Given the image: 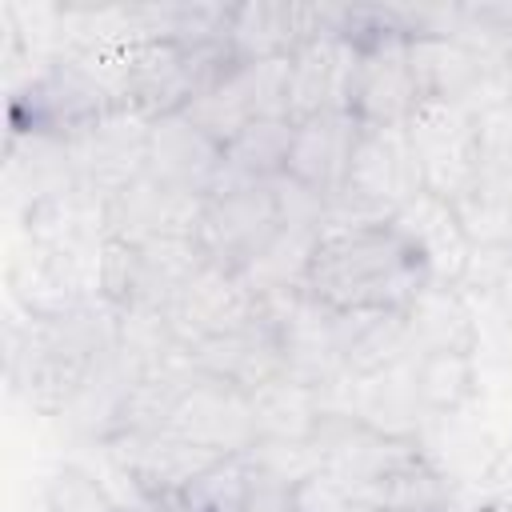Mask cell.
I'll list each match as a JSON object with an SVG mask.
<instances>
[{
	"label": "cell",
	"instance_id": "cell-5",
	"mask_svg": "<svg viewBox=\"0 0 512 512\" xmlns=\"http://www.w3.org/2000/svg\"><path fill=\"white\" fill-rule=\"evenodd\" d=\"M304 440L316 456V468L340 476L352 488V496L360 488L384 480L400 464L424 456L416 436L380 428V424H372L356 412H344V408H320V416L312 420Z\"/></svg>",
	"mask_w": 512,
	"mask_h": 512
},
{
	"label": "cell",
	"instance_id": "cell-8",
	"mask_svg": "<svg viewBox=\"0 0 512 512\" xmlns=\"http://www.w3.org/2000/svg\"><path fill=\"white\" fill-rule=\"evenodd\" d=\"M424 104L416 64L408 52V40H380L368 48H356L352 84H348V112L368 128H396L416 116Z\"/></svg>",
	"mask_w": 512,
	"mask_h": 512
},
{
	"label": "cell",
	"instance_id": "cell-3",
	"mask_svg": "<svg viewBox=\"0 0 512 512\" xmlns=\"http://www.w3.org/2000/svg\"><path fill=\"white\" fill-rule=\"evenodd\" d=\"M116 108L120 104L108 72L80 52L56 48L24 76V84H16L8 104V132L72 140Z\"/></svg>",
	"mask_w": 512,
	"mask_h": 512
},
{
	"label": "cell",
	"instance_id": "cell-11",
	"mask_svg": "<svg viewBox=\"0 0 512 512\" xmlns=\"http://www.w3.org/2000/svg\"><path fill=\"white\" fill-rule=\"evenodd\" d=\"M256 308H260V292H252V284L244 276H232V272L204 260L184 280V288L172 296V304L164 312V324H168V332L180 348H192L208 336L232 332Z\"/></svg>",
	"mask_w": 512,
	"mask_h": 512
},
{
	"label": "cell",
	"instance_id": "cell-22",
	"mask_svg": "<svg viewBox=\"0 0 512 512\" xmlns=\"http://www.w3.org/2000/svg\"><path fill=\"white\" fill-rule=\"evenodd\" d=\"M296 124L288 116L252 120L224 144V176L220 184H272L288 172V148H292ZM216 184V188H220Z\"/></svg>",
	"mask_w": 512,
	"mask_h": 512
},
{
	"label": "cell",
	"instance_id": "cell-28",
	"mask_svg": "<svg viewBox=\"0 0 512 512\" xmlns=\"http://www.w3.org/2000/svg\"><path fill=\"white\" fill-rule=\"evenodd\" d=\"M240 512H296V504H292V480H280V476L256 468L252 492H248V500H244Z\"/></svg>",
	"mask_w": 512,
	"mask_h": 512
},
{
	"label": "cell",
	"instance_id": "cell-9",
	"mask_svg": "<svg viewBox=\"0 0 512 512\" xmlns=\"http://www.w3.org/2000/svg\"><path fill=\"white\" fill-rule=\"evenodd\" d=\"M340 192H348L352 200H360L364 208H372L384 220H392L396 208H404L412 196L424 192V176H420V164H416L404 124H396V128L364 124L356 152H352L348 180Z\"/></svg>",
	"mask_w": 512,
	"mask_h": 512
},
{
	"label": "cell",
	"instance_id": "cell-4",
	"mask_svg": "<svg viewBox=\"0 0 512 512\" xmlns=\"http://www.w3.org/2000/svg\"><path fill=\"white\" fill-rule=\"evenodd\" d=\"M284 232V208L272 184H220L200 204L196 248L208 264L248 276Z\"/></svg>",
	"mask_w": 512,
	"mask_h": 512
},
{
	"label": "cell",
	"instance_id": "cell-24",
	"mask_svg": "<svg viewBox=\"0 0 512 512\" xmlns=\"http://www.w3.org/2000/svg\"><path fill=\"white\" fill-rule=\"evenodd\" d=\"M252 460L244 456H220L216 464H208L180 496L188 504V512H240L248 492H252Z\"/></svg>",
	"mask_w": 512,
	"mask_h": 512
},
{
	"label": "cell",
	"instance_id": "cell-19",
	"mask_svg": "<svg viewBox=\"0 0 512 512\" xmlns=\"http://www.w3.org/2000/svg\"><path fill=\"white\" fill-rule=\"evenodd\" d=\"M392 224L424 256L432 280H440V284L460 280V272L468 264V252H472V236H468L452 200H444L436 192H420L404 208L392 212Z\"/></svg>",
	"mask_w": 512,
	"mask_h": 512
},
{
	"label": "cell",
	"instance_id": "cell-18",
	"mask_svg": "<svg viewBox=\"0 0 512 512\" xmlns=\"http://www.w3.org/2000/svg\"><path fill=\"white\" fill-rule=\"evenodd\" d=\"M352 64H356V48L344 44L336 32L300 44L288 56V116L308 120L316 112L348 108Z\"/></svg>",
	"mask_w": 512,
	"mask_h": 512
},
{
	"label": "cell",
	"instance_id": "cell-23",
	"mask_svg": "<svg viewBox=\"0 0 512 512\" xmlns=\"http://www.w3.org/2000/svg\"><path fill=\"white\" fill-rule=\"evenodd\" d=\"M356 504L360 508H388V512H464L452 480L428 456H416V460L400 464L396 472H388L384 480L360 488Z\"/></svg>",
	"mask_w": 512,
	"mask_h": 512
},
{
	"label": "cell",
	"instance_id": "cell-26",
	"mask_svg": "<svg viewBox=\"0 0 512 512\" xmlns=\"http://www.w3.org/2000/svg\"><path fill=\"white\" fill-rule=\"evenodd\" d=\"M120 500L84 464H56L44 480V512H116Z\"/></svg>",
	"mask_w": 512,
	"mask_h": 512
},
{
	"label": "cell",
	"instance_id": "cell-14",
	"mask_svg": "<svg viewBox=\"0 0 512 512\" xmlns=\"http://www.w3.org/2000/svg\"><path fill=\"white\" fill-rule=\"evenodd\" d=\"M68 148H72L80 184L88 192H96L100 200H108L112 192H120L124 184L144 176V164H148V120L116 108L112 116H104L88 132L72 136Z\"/></svg>",
	"mask_w": 512,
	"mask_h": 512
},
{
	"label": "cell",
	"instance_id": "cell-2",
	"mask_svg": "<svg viewBox=\"0 0 512 512\" xmlns=\"http://www.w3.org/2000/svg\"><path fill=\"white\" fill-rule=\"evenodd\" d=\"M236 52L228 40H132L120 48L104 72L116 88V104L140 120H164L188 112L204 92H212L232 68Z\"/></svg>",
	"mask_w": 512,
	"mask_h": 512
},
{
	"label": "cell",
	"instance_id": "cell-20",
	"mask_svg": "<svg viewBox=\"0 0 512 512\" xmlns=\"http://www.w3.org/2000/svg\"><path fill=\"white\" fill-rule=\"evenodd\" d=\"M408 320V344L412 356L420 352H476V320H472V304L456 284H440L432 280L404 312Z\"/></svg>",
	"mask_w": 512,
	"mask_h": 512
},
{
	"label": "cell",
	"instance_id": "cell-10",
	"mask_svg": "<svg viewBox=\"0 0 512 512\" xmlns=\"http://www.w3.org/2000/svg\"><path fill=\"white\" fill-rule=\"evenodd\" d=\"M168 428L216 456H244L260 440L252 392H244L228 380L204 376V372L192 380V388L176 404Z\"/></svg>",
	"mask_w": 512,
	"mask_h": 512
},
{
	"label": "cell",
	"instance_id": "cell-12",
	"mask_svg": "<svg viewBox=\"0 0 512 512\" xmlns=\"http://www.w3.org/2000/svg\"><path fill=\"white\" fill-rule=\"evenodd\" d=\"M200 204L204 200H196L180 188H168L144 172L104 200V236L128 240V244L184 240V236H196Z\"/></svg>",
	"mask_w": 512,
	"mask_h": 512
},
{
	"label": "cell",
	"instance_id": "cell-32",
	"mask_svg": "<svg viewBox=\"0 0 512 512\" xmlns=\"http://www.w3.org/2000/svg\"><path fill=\"white\" fill-rule=\"evenodd\" d=\"M484 512H512V508H484Z\"/></svg>",
	"mask_w": 512,
	"mask_h": 512
},
{
	"label": "cell",
	"instance_id": "cell-21",
	"mask_svg": "<svg viewBox=\"0 0 512 512\" xmlns=\"http://www.w3.org/2000/svg\"><path fill=\"white\" fill-rule=\"evenodd\" d=\"M408 392L432 416L464 412L480 392L476 352H420L408 360Z\"/></svg>",
	"mask_w": 512,
	"mask_h": 512
},
{
	"label": "cell",
	"instance_id": "cell-27",
	"mask_svg": "<svg viewBox=\"0 0 512 512\" xmlns=\"http://www.w3.org/2000/svg\"><path fill=\"white\" fill-rule=\"evenodd\" d=\"M292 504H296V512H356L360 508L352 488L324 468H312L308 476H300L292 484Z\"/></svg>",
	"mask_w": 512,
	"mask_h": 512
},
{
	"label": "cell",
	"instance_id": "cell-17",
	"mask_svg": "<svg viewBox=\"0 0 512 512\" xmlns=\"http://www.w3.org/2000/svg\"><path fill=\"white\" fill-rule=\"evenodd\" d=\"M108 452L116 456V468L128 476V488L140 492H184L208 464H216L220 456L184 440L180 432L164 428V432H148V436H128V440H112Z\"/></svg>",
	"mask_w": 512,
	"mask_h": 512
},
{
	"label": "cell",
	"instance_id": "cell-16",
	"mask_svg": "<svg viewBox=\"0 0 512 512\" xmlns=\"http://www.w3.org/2000/svg\"><path fill=\"white\" fill-rule=\"evenodd\" d=\"M328 328L344 380H376L412 360L404 312H328Z\"/></svg>",
	"mask_w": 512,
	"mask_h": 512
},
{
	"label": "cell",
	"instance_id": "cell-31",
	"mask_svg": "<svg viewBox=\"0 0 512 512\" xmlns=\"http://www.w3.org/2000/svg\"><path fill=\"white\" fill-rule=\"evenodd\" d=\"M356 512H388V508H356Z\"/></svg>",
	"mask_w": 512,
	"mask_h": 512
},
{
	"label": "cell",
	"instance_id": "cell-29",
	"mask_svg": "<svg viewBox=\"0 0 512 512\" xmlns=\"http://www.w3.org/2000/svg\"><path fill=\"white\" fill-rule=\"evenodd\" d=\"M116 512H188V504L176 492H140V488H128V500H120Z\"/></svg>",
	"mask_w": 512,
	"mask_h": 512
},
{
	"label": "cell",
	"instance_id": "cell-6",
	"mask_svg": "<svg viewBox=\"0 0 512 512\" xmlns=\"http://www.w3.org/2000/svg\"><path fill=\"white\" fill-rule=\"evenodd\" d=\"M408 144L416 152L424 192H436L452 204L464 200L480 160V112L468 104L428 100L404 124Z\"/></svg>",
	"mask_w": 512,
	"mask_h": 512
},
{
	"label": "cell",
	"instance_id": "cell-7",
	"mask_svg": "<svg viewBox=\"0 0 512 512\" xmlns=\"http://www.w3.org/2000/svg\"><path fill=\"white\" fill-rule=\"evenodd\" d=\"M184 352L196 364V372L228 380V384H236V388H244L252 396L288 376L284 320H280V312L272 308L268 296H260V308L244 324H236L232 332L208 336V340H200V344H192Z\"/></svg>",
	"mask_w": 512,
	"mask_h": 512
},
{
	"label": "cell",
	"instance_id": "cell-15",
	"mask_svg": "<svg viewBox=\"0 0 512 512\" xmlns=\"http://www.w3.org/2000/svg\"><path fill=\"white\" fill-rule=\"evenodd\" d=\"M292 148H288V180L316 192V196H336L348 180L352 168V152L356 140L364 132V124L348 112V108H332V112H316L308 120H292Z\"/></svg>",
	"mask_w": 512,
	"mask_h": 512
},
{
	"label": "cell",
	"instance_id": "cell-25",
	"mask_svg": "<svg viewBox=\"0 0 512 512\" xmlns=\"http://www.w3.org/2000/svg\"><path fill=\"white\" fill-rule=\"evenodd\" d=\"M464 296L512 308V240H480L468 252V264L456 280Z\"/></svg>",
	"mask_w": 512,
	"mask_h": 512
},
{
	"label": "cell",
	"instance_id": "cell-13",
	"mask_svg": "<svg viewBox=\"0 0 512 512\" xmlns=\"http://www.w3.org/2000/svg\"><path fill=\"white\" fill-rule=\"evenodd\" d=\"M148 176L180 188L196 200L212 196L224 176V144L208 136L192 116H164L148 124Z\"/></svg>",
	"mask_w": 512,
	"mask_h": 512
},
{
	"label": "cell",
	"instance_id": "cell-1",
	"mask_svg": "<svg viewBox=\"0 0 512 512\" xmlns=\"http://www.w3.org/2000/svg\"><path fill=\"white\" fill-rule=\"evenodd\" d=\"M432 284L424 256L392 220L332 228L316 240L300 292L328 312H408Z\"/></svg>",
	"mask_w": 512,
	"mask_h": 512
},
{
	"label": "cell",
	"instance_id": "cell-30",
	"mask_svg": "<svg viewBox=\"0 0 512 512\" xmlns=\"http://www.w3.org/2000/svg\"><path fill=\"white\" fill-rule=\"evenodd\" d=\"M504 104L512 108V60H508V72H504Z\"/></svg>",
	"mask_w": 512,
	"mask_h": 512
}]
</instances>
